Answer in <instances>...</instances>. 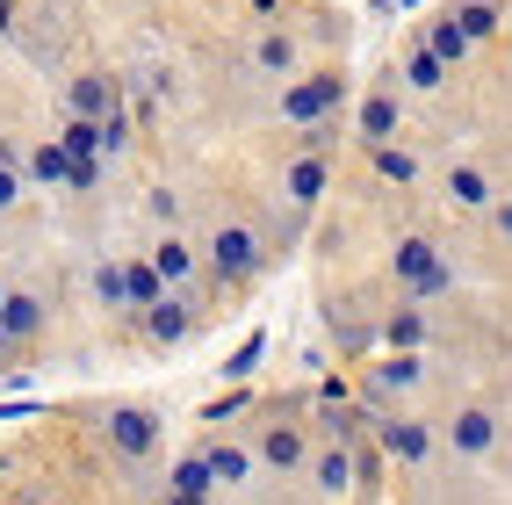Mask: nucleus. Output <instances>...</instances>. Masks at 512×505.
<instances>
[{"instance_id":"e433bc0d","label":"nucleus","mask_w":512,"mask_h":505,"mask_svg":"<svg viewBox=\"0 0 512 505\" xmlns=\"http://www.w3.org/2000/svg\"><path fill=\"white\" fill-rule=\"evenodd\" d=\"M0 166H22V152H15L8 138H0Z\"/></svg>"},{"instance_id":"79ce46f5","label":"nucleus","mask_w":512,"mask_h":505,"mask_svg":"<svg viewBox=\"0 0 512 505\" xmlns=\"http://www.w3.org/2000/svg\"><path fill=\"white\" fill-rule=\"evenodd\" d=\"M0 303H8V275H0Z\"/></svg>"},{"instance_id":"473e14b6","label":"nucleus","mask_w":512,"mask_h":505,"mask_svg":"<svg viewBox=\"0 0 512 505\" xmlns=\"http://www.w3.org/2000/svg\"><path fill=\"white\" fill-rule=\"evenodd\" d=\"M282 8H289V0H246V15H253L260 29H275V22H282Z\"/></svg>"},{"instance_id":"4468645a","label":"nucleus","mask_w":512,"mask_h":505,"mask_svg":"<svg viewBox=\"0 0 512 505\" xmlns=\"http://www.w3.org/2000/svg\"><path fill=\"white\" fill-rule=\"evenodd\" d=\"M138 332H145L152 347H181L188 332H195V303H188L181 289H174V296H159L152 311H138Z\"/></svg>"},{"instance_id":"dca6fc26","label":"nucleus","mask_w":512,"mask_h":505,"mask_svg":"<svg viewBox=\"0 0 512 505\" xmlns=\"http://www.w3.org/2000/svg\"><path fill=\"white\" fill-rule=\"evenodd\" d=\"M448 15H455V29H462L469 51H491L505 37V0H455Z\"/></svg>"},{"instance_id":"7ed1b4c3","label":"nucleus","mask_w":512,"mask_h":505,"mask_svg":"<svg viewBox=\"0 0 512 505\" xmlns=\"http://www.w3.org/2000/svg\"><path fill=\"white\" fill-rule=\"evenodd\" d=\"M303 390L289 404H275V412L260 419V441H253V469H267V477H303V462H311V426H303Z\"/></svg>"},{"instance_id":"2eb2a0df","label":"nucleus","mask_w":512,"mask_h":505,"mask_svg":"<svg viewBox=\"0 0 512 505\" xmlns=\"http://www.w3.org/2000/svg\"><path fill=\"white\" fill-rule=\"evenodd\" d=\"M253 73L260 80H296L303 73V37H289V29H260V37H253Z\"/></svg>"},{"instance_id":"bb28decb","label":"nucleus","mask_w":512,"mask_h":505,"mask_svg":"<svg viewBox=\"0 0 512 505\" xmlns=\"http://www.w3.org/2000/svg\"><path fill=\"white\" fill-rule=\"evenodd\" d=\"M404 87H412V94H440V87H448V65L412 51V58H404Z\"/></svg>"},{"instance_id":"f704fd0d","label":"nucleus","mask_w":512,"mask_h":505,"mask_svg":"<svg viewBox=\"0 0 512 505\" xmlns=\"http://www.w3.org/2000/svg\"><path fill=\"white\" fill-rule=\"evenodd\" d=\"M37 412H44L37 397H8V404H0V419H37Z\"/></svg>"},{"instance_id":"a211bd4d","label":"nucleus","mask_w":512,"mask_h":505,"mask_svg":"<svg viewBox=\"0 0 512 505\" xmlns=\"http://www.w3.org/2000/svg\"><path fill=\"white\" fill-rule=\"evenodd\" d=\"M303 477L318 484V498H354V448H311V462H303Z\"/></svg>"},{"instance_id":"2f4dec72","label":"nucleus","mask_w":512,"mask_h":505,"mask_svg":"<svg viewBox=\"0 0 512 505\" xmlns=\"http://www.w3.org/2000/svg\"><path fill=\"white\" fill-rule=\"evenodd\" d=\"M58 188H73V195H94V188H101V166H94V159H87V166H65V181H58Z\"/></svg>"},{"instance_id":"cd10ccee","label":"nucleus","mask_w":512,"mask_h":505,"mask_svg":"<svg viewBox=\"0 0 512 505\" xmlns=\"http://www.w3.org/2000/svg\"><path fill=\"white\" fill-rule=\"evenodd\" d=\"M267 361V332H246V347L224 361V383H253V368Z\"/></svg>"},{"instance_id":"a19ab883","label":"nucleus","mask_w":512,"mask_h":505,"mask_svg":"<svg viewBox=\"0 0 512 505\" xmlns=\"http://www.w3.org/2000/svg\"><path fill=\"white\" fill-rule=\"evenodd\" d=\"M397 8H426V0H397Z\"/></svg>"},{"instance_id":"6ab92c4d","label":"nucleus","mask_w":512,"mask_h":505,"mask_svg":"<svg viewBox=\"0 0 512 505\" xmlns=\"http://www.w3.org/2000/svg\"><path fill=\"white\" fill-rule=\"evenodd\" d=\"M368 174H375V188H419L426 159L412 145H368Z\"/></svg>"},{"instance_id":"39448f33","label":"nucleus","mask_w":512,"mask_h":505,"mask_svg":"<svg viewBox=\"0 0 512 505\" xmlns=\"http://www.w3.org/2000/svg\"><path fill=\"white\" fill-rule=\"evenodd\" d=\"M339 109H347V73L339 65H325V73H296L289 87H282V123L289 130H325Z\"/></svg>"},{"instance_id":"9b49d317","label":"nucleus","mask_w":512,"mask_h":505,"mask_svg":"<svg viewBox=\"0 0 512 505\" xmlns=\"http://www.w3.org/2000/svg\"><path fill=\"white\" fill-rule=\"evenodd\" d=\"M404 94H390V87H368L361 101H354V130H361V145H397L404 138Z\"/></svg>"},{"instance_id":"aec40b11","label":"nucleus","mask_w":512,"mask_h":505,"mask_svg":"<svg viewBox=\"0 0 512 505\" xmlns=\"http://www.w3.org/2000/svg\"><path fill=\"white\" fill-rule=\"evenodd\" d=\"M419 51H426V58H440V65H448V73H455V65H469V58H476V51L462 44V29H455V15H448V8H440V15L426 22Z\"/></svg>"},{"instance_id":"4c0bfd02","label":"nucleus","mask_w":512,"mask_h":505,"mask_svg":"<svg viewBox=\"0 0 512 505\" xmlns=\"http://www.w3.org/2000/svg\"><path fill=\"white\" fill-rule=\"evenodd\" d=\"M8 22H15V0H0V29H8Z\"/></svg>"},{"instance_id":"5701e85b","label":"nucleus","mask_w":512,"mask_h":505,"mask_svg":"<svg viewBox=\"0 0 512 505\" xmlns=\"http://www.w3.org/2000/svg\"><path fill=\"white\" fill-rule=\"evenodd\" d=\"M202 462H210L217 484H246L253 477V448L246 441H202Z\"/></svg>"},{"instance_id":"4be33fe9","label":"nucleus","mask_w":512,"mask_h":505,"mask_svg":"<svg viewBox=\"0 0 512 505\" xmlns=\"http://www.w3.org/2000/svg\"><path fill=\"white\" fill-rule=\"evenodd\" d=\"M260 412V390L253 383H224L217 397H202V426H231V419H246Z\"/></svg>"},{"instance_id":"c85d7f7f","label":"nucleus","mask_w":512,"mask_h":505,"mask_svg":"<svg viewBox=\"0 0 512 505\" xmlns=\"http://www.w3.org/2000/svg\"><path fill=\"white\" fill-rule=\"evenodd\" d=\"M58 152L73 159V166H87V159H94V123H73V116H65V130H58ZM94 166H101V159H94Z\"/></svg>"},{"instance_id":"72a5a7b5","label":"nucleus","mask_w":512,"mask_h":505,"mask_svg":"<svg viewBox=\"0 0 512 505\" xmlns=\"http://www.w3.org/2000/svg\"><path fill=\"white\" fill-rule=\"evenodd\" d=\"M15 202H22V174H15V166H0V210H15Z\"/></svg>"},{"instance_id":"f257e3e1","label":"nucleus","mask_w":512,"mask_h":505,"mask_svg":"<svg viewBox=\"0 0 512 505\" xmlns=\"http://www.w3.org/2000/svg\"><path fill=\"white\" fill-rule=\"evenodd\" d=\"M390 289H397V303H419V311L455 289V260L440 253L433 231H397L390 239Z\"/></svg>"},{"instance_id":"a878e982","label":"nucleus","mask_w":512,"mask_h":505,"mask_svg":"<svg viewBox=\"0 0 512 505\" xmlns=\"http://www.w3.org/2000/svg\"><path fill=\"white\" fill-rule=\"evenodd\" d=\"M152 275H159L166 289H181V282L195 275V253H188L181 239H159V246H152Z\"/></svg>"},{"instance_id":"0eeeda50","label":"nucleus","mask_w":512,"mask_h":505,"mask_svg":"<svg viewBox=\"0 0 512 505\" xmlns=\"http://www.w3.org/2000/svg\"><path fill=\"white\" fill-rule=\"evenodd\" d=\"M368 448L390 455V462H404V469H419V462H433L440 433L426 419H404V412H368Z\"/></svg>"},{"instance_id":"f8f14e48","label":"nucleus","mask_w":512,"mask_h":505,"mask_svg":"<svg viewBox=\"0 0 512 505\" xmlns=\"http://www.w3.org/2000/svg\"><path fill=\"white\" fill-rule=\"evenodd\" d=\"M440 188H448V202H455V210H491V202L505 195V181L491 174V166H476V159L440 166Z\"/></svg>"},{"instance_id":"ea45409f","label":"nucleus","mask_w":512,"mask_h":505,"mask_svg":"<svg viewBox=\"0 0 512 505\" xmlns=\"http://www.w3.org/2000/svg\"><path fill=\"white\" fill-rule=\"evenodd\" d=\"M22 505H65V498H22Z\"/></svg>"},{"instance_id":"9d476101","label":"nucleus","mask_w":512,"mask_h":505,"mask_svg":"<svg viewBox=\"0 0 512 505\" xmlns=\"http://www.w3.org/2000/svg\"><path fill=\"white\" fill-rule=\"evenodd\" d=\"M44 332H51V303L37 289L8 282V303H0V340H8V347H37Z\"/></svg>"},{"instance_id":"423d86ee","label":"nucleus","mask_w":512,"mask_h":505,"mask_svg":"<svg viewBox=\"0 0 512 505\" xmlns=\"http://www.w3.org/2000/svg\"><path fill=\"white\" fill-rule=\"evenodd\" d=\"M448 455H462V462L505 455V397H469L462 404V412L448 419Z\"/></svg>"},{"instance_id":"412c9836","label":"nucleus","mask_w":512,"mask_h":505,"mask_svg":"<svg viewBox=\"0 0 512 505\" xmlns=\"http://www.w3.org/2000/svg\"><path fill=\"white\" fill-rule=\"evenodd\" d=\"M116 282H123V311H152L159 296H174V289L152 275V260H123V267H116Z\"/></svg>"},{"instance_id":"b1692460","label":"nucleus","mask_w":512,"mask_h":505,"mask_svg":"<svg viewBox=\"0 0 512 505\" xmlns=\"http://www.w3.org/2000/svg\"><path fill=\"white\" fill-rule=\"evenodd\" d=\"M65 166H73V159H65L58 138H51V145H37V152H22L15 174H22V181H37V188H58V181H65Z\"/></svg>"},{"instance_id":"f03ea898","label":"nucleus","mask_w":512,"mask_h":505,"mask_svg":"<svg viewBox=\"0 0 512 505\" xmlns=\"http://www.w3.org/2000/svg\"><path fill=\"white\" fill-rule=\"evenodd\" d=\"M195 267H210V282H224V289H253V282H267V239L246 217H224V224H210V260H195Z\"/></svg>"},{"instance_id":"ddd939ff","label":"nucleus","mask_w":512,"mask_h":505,"mask_svg":"<svg viewBox=\"0 0 512 505\" xmlns=\"http://www.w3.org/2000/svg\"><path fill=\"white\" fill-rule=\"evenodd\" d=\"M375 347H390V354H419V347H433V318L419 311V303H390V311L375 318Z\"/></svg>"},{"instance_id":"6e6552de","label":"nucleus","mask_w":512,"mask_h":505,"mask_svg":"<svg viewBox=\"0 0 512 505\" xmlns=\"http://www.w3.org/2000/svg\"><path fill=\"white\" fill-rule=\"evenodd\" d=\"M282 195H289L296 217H311L318 202L332 195V145H303V152L282 166Z\"/></svg>"},{"instance_id":"1a4fd4ad","label":"nucleus","mask_w":512,"mask_h":505,"mask_svg":"<svg viewBox=\"0 0 512 505\" xmlns=\"http://www.w3.org/2000/svg\"><path fill=\"white\" fill-rule=\"evenodd\" d=\"M116 109H123L116 73H101V65H80V73L65 80V116H73V123H101V116H116Z\"/></svg>"},{"instance_id":"f3484780","label":"nucleus","mask_w":512,"mask_h":505,"mask_svg":"<svg viewBox=\"0 0 512 505\" xmlns=\"http://www.w3.org/2000/svg\"><path fill=\"white\" fill-rule=\"evenodd\" d=\"M318 318H325L332 347L347 354V361H361V354L375 347V318H347V303H339V296H318Z\"/></svg>"},{"instance_id":"7c9ffc66","label":"nucleus","mask_w":512,"mask_h":505,"mask_svg":"<svg viewBox=\"0 0 512 505\" xmlns=\"http://www.w3.org/2000/svg\"><path fill=\"white\" fill-rule=\"evenodd\" d=\"M94 303H101V311H123V282H116V267H94Z\"/></svg>"},{"instance_id":"c756f323","label":"nucleus","mask_w":512,"mask_h":505,"mask_svg":"<svg viewBox=\"0 0 512 505\" xmlns=\"http://www.w3.org/2000/svg\"><path fill=\"white\" fill-rule=\"evenodd\" d=\"M145 217L152 224H181V195L174 188H145Z\"/></svg>"},{"instance_id":"20e7f679","label":"nucleus","mask_w":512,"mask_h":505,"mask_svg":"<svg viewBox=\"0 0 512 505\" xmlns=\"http://www.w3.org/2000/svg\"><path fill=\"white\" fill-rule=\"evenodd\" d=\"M101 441H109V455H116L123 469H145V462L159 455V441H166L159 404H145V397H123V404H109V412H101Z\"/></svg>"},{"instance_id":"c9c22d12","label":"nucleus","mask_w":512,"mask_h":505,"mask_svg":"<svg viewBox=\"0 0 512 505\" xmlns=\"http://www.w3.org/2000/svg\"><path fill=\"white\" fill-rule=\"evenodd\" d=\"M152 505H217V498H202V491H159Z\"/></svg>"},{"instance_id":"58836bf2","label":"nucleus","mask_w":512,"mask_h":505,"mask_svg":"<svg viewBox=\"0 0 512 505\" xmlns=\"http://www.w3.org/2000/svg\"><path fill=\"white\" fill-rule=\"evenodd\" d=\"M8 354H15V347H8V340H0V376H8Z\"/></svg>"},{"instance_id":"393cba45","label":"nucleus","mask_w":512,"mask_h":505,"mask_svg":"<svg viewBox=\"0 0 512 505\" xmlns=\"http://www.w3.org/2000/svg\"><path fill=\"white\" fill-rule=\"evenodd\" d=\"M166 491H202V498H217V477H210V462H202V448H195V455H174Z\"/></svg>"},{"instance_id":"37998d69","label":"nucleus","mask_w":512,"mask_h":505,"mask_svg":"<svg viewBox=\"0 0 512 505\" xmlns=\"http://www.w3.org/2000/svg\"><path fill=\"white\" fill-rule=\"evenodd\" d=\"M0 469H8V462H0Z\"/></svg>"}]
</instances>
